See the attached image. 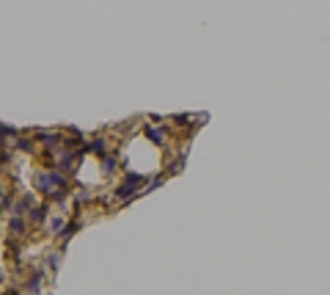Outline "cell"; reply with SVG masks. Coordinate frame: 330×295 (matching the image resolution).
<instances>
[{
  "mask_svg": "<svg viewBox=\"0 0 330 295\" xmlns=\"http://www.w3.org/2000/svg\"><path fill=\"white\" fill-rule=\"evenodd\" d=\"M143 182H146V177H143V174L126 171L124 179H121V185L116 188V196H118V199H130L132 193H138V188H140Z\"/></svg>",
  "mask_w": 330,
  "mask_h": 295,
  "instance_id": "obj_1",
  "label": "cell"
},
{
  "mask_svg": "<svg viewBox=\"0 0 330 295\" xmlns=\"http://www.w3.org/2000/svg\"><path fill=\"white\" fill-rule=\"evenodd\" d=\"M33 185H36L38 193L50 196V199H52V193H58V190H55V182H52V174H50V171H38L36 177H33Z\"/></svg>",
  "mask_w": 330,
  "mask_h": 295,
  "instance_id": "obj_2",
  "label": "cell"
},
{
  "mask_svg": "<svg viewBox=\"0 0 330 295\" xmlns=\"http://www.w3.org/2000/svg\"><path fill=\"white\" fill-rule=\"evenodd\" d=\"M8 232H11V237H22V234L28 232V218L25 215H11L8 218Z\"/></svg>",
  "mask_w": 330,
  "mask_h": 295,
  "instance_id": "obj_3",
  "label": "cell"
},
{
  "mask_svg": "<svg viewBox=\"0 0 330 295\" xmlns=\"http://www.w3.org/2000/svg\"><path fill=\"white\" fill-rule=\"evenodd\" d=\"M47 212H50L47 204H33L30 210H28V221L30 223H42L44 218H47Z\"/></svg>",
  "mask_w": 330,
  "mask_h": 295,
  "instance_id": "obj_4",
  "label": "cell"
},
{
  "mask_svg": "<svg viewBox=\"0 0 330 295\" xmlns=\"http://www.w3.org/2000/svg\"><path fill=\"white\" fill-rule=\"evenodd\" d=\"M42 278H44V273L42 270H36L30 278H28V292H38V287H42Z\"/></svg>",
  "mask_w": 330,
  "mask_h": 295,
  "instance_id": "obj_5",
  "label": "cell"
},
{
  "mask_svg": "<svg viewBox=\"0 0 330 295\" xmlns=\"http://www.w3.org/2000/svg\"><path fill=\"white\" fill-rule=\"evenodd\" d=\"M88 149H91V152H96V155H104L108 144H104V138H94V141H88Z\"/></svg>",
  "mask_w": 330,
  "mask_h": 295,
  "instance_id": "obj_6",
  "label": "cell"
},
{
  "mask_svg": "<svg viewBox=\"0 0 330 295\" xmlns=\"http://www.w3.org/2000/svg\"><path fill=\"white\" fill-rule=\"evenodd\" d=\"M77 229H80V221H69V223H66L64 229H60V237H64V240H69L72 234L77 232Z\"/></svg>",
  "mask_w": 330,
  "mask_h": 295,
  "instance_id": "obj_7",
  "label": "cell"
},
{
  "mask_svg": "<svg viewBox=\"0 0 330 295\" xmlns=\"http://www.w3.org/2000/svg\"><path fill=\"white\" fill-rule=\"evenodd\" d=\"M60 229H64V218H50V221H47V232L60 234Z\"/></svg>",
  "mask_w": 330,
  "mask_h": 295,
  "instance_id": "obj_8",
  "label": "cell"
},
{
  "mask_svg": "<svg viewBox=\"0 0 330 295\" xmlns=\"http://www.w3.org/2000/svg\"><path fill=\"white\" fill-rule=\"evenodd\" d=\"M146 135L154 141V144H165V141H162V138H165L162 130H157V127H146Z\"/></svg>",
  "mask_w": 330,
  "mask_h": 295,
  "instance_id": "obj_9",
  "label": "cell"
},
{
  "mask_svg": "<svg viewBox=\"0 0 330 295\" xmlns=\"http://www.w3.org/2000/svg\"><path fill=\"white\" fill-rule=\"evenodd\" d=\"M14 144H16V149H22V152H33V141L30 138H22V135H20Z\"/></svg>",
  "mask_w": 330,
  "mask_h": 295,
  "instance_id": "obj_10",
  "label": "cell"
},
{
  "mask_svg": "<svg viewBox=\"0 0 330 295\" xmlns=\"http://www.w3.org/2000/svg\"><path fill=\"white\" fill-rule=\"evenodd\" d=\"M102 171L104 174H113L116 171V157H104V160H102Z\"/></svg>",
  "mask_w": 330,
  "mask_h": 295,
  "instance_id": "obj_11",
  "label": "cell"
},
{
  "mask_svg": "<svg viewBox=\"0 0 330 295\" xmlns=\"http://www.w3.org/2000/svg\"><path fill=\"white\" fill-rule=\"evenodd\" d=\"M47 265H50V267H58V265H60V254H50V256H47Z\"/></svg>",
  "mask_w": 330,
  "mask_h": 295,
  "instance_id": "obj_12",
  "label": "cell"
},
{
  "mask_svg": "<svg viewBox=\"0 0 330 295\" xmlns=\"http://www.w3.org/2000/svg\"><path fill=\"white\" fill-rule=\"evenodd\" d=\"M6 163H11V152L8 149H0V166H6Z\"/></svg>",
  "mask_w": 330,
  "mask_h": 295,
  "instance_id": "obj_13",
  "label": "cell"
},
{
  "mask_svg": "<svg viewBox=\"0 0 330 295\" xmlns=\"http://www.w3.org/2000/svg\"><path fill=\"white\" fill-rule=\"evenodd\" d=\"M6 196V188H3V179H0V199Z\"/></svg>",
  "mask_w": 330,
  "mask_h": 295,
  "instance_id": "obj_14",
  "label": "cell"
},
{
  "mask_svg": "<svg viewBox=\"0 0 330 295\" xmlns=\"http://www.w3.org/2000/svg\"><path fill=\"white\" fill-rule=\"evenodd\" d=\"M6 144H8V141H6L3 135H0V149H6Z\"/></svg>",
  "mask_w": 330,
  "mask_h": 295,
  "instance_id": "obj_15",
  "label": "cell"
},
{
  "mask_svg": "<svg viewBox=\"0 0 330 295\" xmlns=\"http://www.w3.org/2000/svg\"><path fill=\"white\" fill-rule=\"evenodd\" d=\"M3 278H6V276H3V270H0V281H3Z\"/></svg>",
  "mask_w": 330,
  "mask_h": 295,
  "instance_id": "obj_16",
  "label": "cell"
},
{
  "mask_svg": "<svg viewBox=\"0 0 330 295\" xmlns=\"http://www.w3.org/2000/svg\"><path fill=\"white\" fill-rule=\"evenodd\" d=\"M28 295H38V292H28Z\"/></svg>",
  "mask_w": 330,
  "mask_h": 295,
  "instance_id": "obj_17",
  "label": "cell"
}]
</instances>
